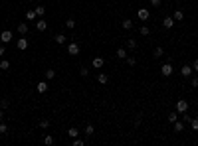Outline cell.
I'll list each match as a JSON object with an SVG mask.
<instances>
[{
    "mask_svg": "<svg viewBox=\"0 0 198 146\" xmlns=\"http://www.w3.org/2000/svg\"><path fill=\"white\" fill-rule=\"evenodd\" d=\"M8 105H10L8 101H0V109H8Z\"/></svg>",
    "mask_w": 198,
    "mask_h": 146,
    "instance_id": "36",
    "label": "cell"
},
{
    "mask_svg": "<svg viewBox=\"0 0 198 146\" xmlns=\"http://www.w3.org/2000/svg\"><path fill=\"white\" fill-rule=\"evenodd\" d=\"M68 53H70V55H77L79 53V45L77 43H70V45H68Z\"/></svg>",
    "mask_w": 198,
    "mask_h": 146,
    "instance_id": "7",
    "label": "cell"
},
{
    "mask_svg": "<svg viewBox=\"0 0 198 146\" xmlns=\"http://www.w3.org/2000/svg\"><path fill=\"white\" fill-rule=\"evenodd\" d=\"M162 53H164V51H162V47H155V53H153V55H155V57H160Z\"/></svg>",
    "mask_w": 198,
    "mask_h": 146,
    "instance_id": "27",
    "label": "cell"
},
{
    "mask_svg": "<svg viewBox=\"0 0 198 146\" xmlns=\"http://www.w3.org/2000/svg\"><path fill=\"white\" fill-rule=\"evenodd\" d=\"M6 132H8V126L4 122H0V134H6Z\"/></svg>",
    "mask_w": 198,
    "mask_h": 146,
    "instance_id": "33",
    "label": "cell"
},
{
    "mask_svg": "<svg viewBox=\"0 0 198 146\" xmlns=\"http://www.w3.org/2000/svg\"><path fill=\"white\" fill-rule=\"evenodd\" d=\"M87 73H89V71H87V69H85V67H81V69H79V75H81V77H85V75H87Z\"/></svg>",
    "mask_w": 198,
    "mask_h": 146,
    "instance_id": "37",
    "label": "cell"
},
{
    "mask_svg": "<svg viewBox=\"0 0 198 146\" xmlns=\"http://www.w3.org/2000/svg\"><path fill=\"white\" fill-rule=\"evenodd\" d=\"M127 47H129V49H135V47H137V41H135V39H127Z\"/></svg>",
    "mask_w": 198,
    "mask_h": 146,
    "instance_id": "20",
    "label": "cell"
},
{
    "mask_svg": "<svg viewBox=\"0 0 198 146\" xmlns=\"http://www.w3.org/2000/svg\"><path fill=\"white\" fill-rule=\"evenodd\" d=\"M186 110H188V103L186 101H176V112H182L184 114Z\"/></svg>",
    "mask_w": 198,
    "mask_h": 146,
    "instance_id": "2",
    "label": "cell"
},
{
    "mask_svg": "<svg viewBox=\"0 0 198 146\" xmlns=\"http://www.w3.org/2000/svg\"><path fill=\"white\" fill-rule=\"evenodd\" d=\"M127 63H129V65L133 67V65H137V59H135V57H129V55H127Z\"/></svg>",
    "mask_w": 198,
    "mask_h": 146,
    "instance_id": "31",
    "label": "cell"
},
{
    "mask_svg": "<svg viewBox=\"0 0 198 146\" xmlns=\"http://www.w3.org/2000/svg\"><path fill=\"white\" fill-rule=\"evenodd\" d=\"M137 16H139V20H143V22H145V20H149V16H151V14H149V10H147V8H141V10L137 12Z\"/></svg>",
    "mask_w": 198,
    "mask_h": 146,
    "instance_id": "5",
    "label": "cell"
},
{
    "mask_svg": "<svg viewBox=\"0 0 198 146\" xmlns=\"http://www.w3.org/2000/svg\"><path fill=\"white\" fill-rule=\"evenodd\" d=\"M26 20H36V10H28L26 12Z\"/></svg>",
    "mask_w": 198,
    "mask_h": 146,
    "instance_id": "17",
    "label": "cell"
},
{
    "mask_svg": "<svg viewBox=\"0 0 198 146\" xmlns=\"http://www.w3.org/2000/svg\"><path fill=\"white\" fill-rule=\"evenodd\" d=\"M139 32H141V34H143V36H149V34H151V30H149V28H147V26H143V28H141V30H139Z\"/></svg>",
    "mask_w": 198,
    "mask_h": 146,
    "instance_id": "30",
    "label": "cell"
},
{
    "mask_svg": "<svg viewBox=\"0 0 198 146\" xmlns=\"http://www.w3.org/2000/svg\"><path fill=\"white\" fill-rule=\"evenodd\" d=\"M44 12H46L44 6H36V16H44Z\"/></svg>",
    "mask_w": 198,
    "mask_h": 146,
    "instance_id": "24",
    "label": "cell"
},
{
    "mask_svg": "<svg viewBox=\"0 0 198 146\" xmlns=\"http://www.w3.org/2000/svg\"><path fill=\"white\" fill-rule=\"evenodd\" d=\"M117 57L119 59H127V49L125 47H119L117 49Z\"/></svg>",
    "mask_w": 198,
    "mask_h": 146,
    "instance_id": "15",
    "label": "cell"
},
{
    "mask_svg": "<svg viewBox=\"0 0 198 146\" xmlns=\"http://www.w3.org/2000/svg\"><path fill=\"white\" fill-rule=\"evenodd\" d=\"M91 65H93L95 69H101V67L105 65V59H103V57H93V61H91Z\"/></svg>",
    "mask_w": 198,
    "mask_h": 146,
    "instance_id": "3",
    "label": "cell"
},
{
    "mask_svg": "<svg viewBox=\"0 0 198 146\" xmlns=\"http://www.w3.org/2000/svg\"><path fill=\"white\" fill-rule=\"evenodd\" d=\"M180 73H182L184 77H190V75H192V65H182Z\"/></svg>",
    "mask_w": 198,
    "mask_h": 146,
    "instance_id": "11",
    "label": "cell"
},
{
    "mask_svg": "<svg viewBox=\"0 0 198 146\" xmlns=\"http://www.w3.org/2000/svg\"><path fill=\"white\" fill-rule=\"evenodd\" d=\"M46 28H48V22L46 20H38L36 22V30L38 32H46Z\"/></svg>",
    "mask_w": 198,
    "mask_h": 146,
    "instance_id": "8",
    "label": "cell"
},
{
    "mask_svg": "<svg viewBox=\"0 0 198 146\" xmlns=\"http://www.w3.org/2000/svg\"><path fill=\"white\" fill-rule=\"evenodd\" d=\"M168 120H170V122H176V120H178V112H170V114H168Z\"/></svg>",
    "mask_w": 198,
    "mask_h": 146,
    "instance_id": "21",
    "label": "cell"
},
{
    "mask_svg": "<svg viewBox=\"0 0 198 146\" xmlns=\"http://www.w3.org/2000/svg\"><path fill=\"white\" fill-rule=\"evenodd\" d=\"M107 81H109V77H107L105 73H99V75H97V83H101V85H105Z\"/></svg>",
    "mask_w": 198,
    "mask_h": 146,
    "instance_id": "14",
    "label": "cell"
},
{
    "mask_svg": "<svg viewBox=\"0 0 198 146\" xmlns=\"http://www.w3.org/2000/svg\"><path fill=\"white\" fill-rule=\"evenodd\" d=\"M121 26H123L125 30H131V28H133V22H131V20H123V24H121Z\"/></svg>",
    "mask_w": 198,
    "mask_h": 146,
    "instance_id": "19",
    "label": "cell"
},
{
    "mask_svg": "<svg viewBox=\"0 0 198 146\" xmlns=\"http://www.w3.org/2000/svg\"><path fill=\"white\" fill-rule=\"evenodd\" d=\"M192 87H198V77H194V79H192Z\"/></svg>",
    "mask_w": 198,
    "mask_h": 146,
    "instance_id": "39",
    "label": "cell"
},
{
    "mask_svg": "<svg viewBox=\"0 0 198 146\" xmlns=\"http://www.w3.org/2000/svg\"><path fill=\"white\" fill-rule=\"evenodd\" d=\"M182 130H184V124L176 120V122H174V132H182Z\"/></svg>",
    "mask_w": 198,
    "mask_h": 146,
    "instance_id": "18",
    "label": "cell"
},
{
    "mask_svg": "<svg viewBox=\"0 0 198 146\" xmlns=\"http://www.w3.org/2000/svg\"><path fill=\"white\" fill-rule=\"evenodd\" d=\"M4 53H6V51H4V45H0V57H2Z\"/></svg>",
    "mask_w": 198,
    "mask_h": 146,
    "instance_id": "40",
    "label": "cell"
},
{
    "mask_svg": "<svg viewBox=\"0 0 198 146\" xmlns=\"http://www.w3.org/2000/svg\"><path fill=\"white\" fill-rule=\"evenodd\" d=\"M56 41H58V43H66V36H64V34H58V36H56Z\"/></svg>",
    "mask_w": 198,
    "mask_h": 146,
    "instance_id": "25",
    "label": "cell"
},
{
    "mask_svg": "<svg viewBox=\"0 0 198 146\" xmlns=\"http://www.w3.org/2000/svg\"><path fill=\"white\" fill-rule=\"evenodd\" d=\"M18 32H20V36H26V34H28V24L20 22V24H18Z\"/></svg>",
    "mask_w": 198,
    "mask_h": 146,
    "instance_id": "12",
    "label": "cell"
},
{
    "mask_svg": "<svg viewBox=\"0 0 198 146\" xmlns=\"http://www.w3.org/2000/svg\"><path fill=\"white\" fill-rule=\"evenodd\" d=\"M0 39H2V43H10V41H12V32H10V30H4V32L0 34Z\"/></svg>",
    "mask_w": 198,
    "mask_h": 146,
    "instance_id": "1",
    "label": "cell"
},
{
    "mask_svg": "<svg viewBox=\"0 0 198 146\" xmlns=\"http://www.w3.org/2000/svg\"><path fill=\"white\" fill-rule=\"evenodd\" d=\"M151 4L153 6H160V0H151Z\"/></svg>",
    "mask_w": 198,
    "mask_h": 146,
    "instance_id": "38",
    "label": "cell"
},
{
    "mask_svg": "<svg viewBox=\"0 0 198 146\" xmlns=\"http://www.w3.org/2000/svg\"><path fill=\"white\" fill-rule=\"evenodd\" d=\"M194 71H198V57H196V61H194V67H192Z\"/></svg>",
    "mask_w": 198,
    "mask_h": 146,
    "instance_id": "41",
    "label": "cell"
},
{
    "mask_svg": "<svg viewBox=\"0 0 198 146\" xmlns=\"http://www.w3.org/2000/svg\"><path fill=\"white\" fill-rule=\"evenodd\" d=\"M162 26H164V28H172V26H174V18H172V16H166V18L162 20Z\"/></svg>",
    "mask_w": 198,
    "mask_h": 146,
    "instance_id": "10",
    "label": "cell"
},
{
    "mask_svg": "<svg viewBox=\"0 0 198 146\" xmlns=\"http://www.w3.org/2000/svg\"><path fill=\"white\" fill-rule=\"evenodd\" d=\"M8 67H10V61L8 59H2L0 61V69H8Z\"/></svg>",
    "mask_w": 198,
    "mask_h": 146,
    "instance_id": "23",
    "label": "cell"
},
{
    "mask_svg": "<svg viewBox=\"0 0 198 146\" xmlns=\"http://www.w3.org/2000/svg\"><path fill=\"white\" fill-rule=\"evenodd\" d=\"M44 142H46V144H54V136H50V134H48V136L44 138Z\"/></svg>",
    "mask_w": 198,
    "mask_h": 146,
    "instance_id": "34",
    "label": "cell"
},
{
    "mask_svg": "<svg viewBox=\"0 0 198 146\" xmlns=\"http://www.w3.org/2000/svg\"><path fill=\"white\" fill-rule=\"evenodd\" d=\"M74 146H83V140H81V138H77V136H75V140H74Z\"/></svg>",
    "mask_w": 198,
    "mask_h": 146,
    "instance_id": "35",
    "label": "cell"
},
{
    "mask_svg": "<svg viewBox=\"0 0 198 146\" xmlns=\"http://www.w3.org/2000/svg\"><path fill=\"white\" fill-rule=\"evenodd\" d=\"M93 132H95V130H93V124H87V126H85V134H87V136H91Z\"/></svg>",
    "mask_w": 198,
    "mask_h": 146,
    "instance_id": "22",
    "label": "cell"
},
{
    "mask_svg": "<svg viewBox=\"0 0 198 146\" xmlns=\"http://www.w3.org/2000/svg\"><path fill=\"white\" fill-rule=\"evenodd\" d=\"M66 26H68L70 30H72V28H75V20H74V18H70V20L66 22Z\"/></svg>",
    "mask_w": 198,
    "mask_h": 146,
    "instance_id": "26",
    "label": "cell"
},
{
    "mask_svg": "<svg viewBox=\"0 0 198 146\" xmlns=\"http://www.w3.org/2000/svg\"><path fill=\"white\" fill-rule=\"evenodd\" d=\"M36 89H38V93H46L48 91V83L46 81H40L38 85H36Z\"/></svg>",
    "mask_w": 198,
    "mask_h": 146,
    "instance_id": "13",
    "label": "cell"
},
{
    "mask_svg": "<svg viewBox=\"0 0 198 146\" xmlns=\"http://www.w3.org/2000/svg\"><path fill=\"white\" fill-rule=\"evenodd\" d=\"M16 47H18L20 51H24V49L28 47V39H26V37H20V39L16 41Z\"/></svg>",
    "mask_w": 198,
    "mask_h": 146,
    "instance_id": "6",
    "label": "cell"
},
{
    "mask_svg": "<svg viewBox=\"0 0 198 146\" xmlns=\"http://www.w3.org/2000/svg\"><path fill=\"white\" fill-rule=\"evenodd\" d=\"M172 18H174V22H182V20H184V12H182V10H174Z\"/></svg>",
    "mask_w": 198,
    "mask_h": 146,
    "instance_id": "9",
    "label": "cell"
},
{
    "mask_svg": "<svg viewBox=\"0 0 198 146\" xmlns=\"http://www.w3.org/2000/svg\"><path fill=\"white\" fill-rule=\"evenodd\" d=\"M160 71H162V75H164V77H168V75H172V71H174V69H172V65H170V63H164V65L160 67Z\"/></svg>",
    "mask_w": 198,
    "mask_h": 146,
    "instance_id": "4",
    "label": "cell"
},
{
    "mask_svg": "<svg viewBox=\"0 0 198 146\" xmlns=\"http://www.w3.org/2000/svg\"><path fill=\"white\" fill-rule=\"evenodd\" d=\"M77 134H79V130H77V128H75V126H72V128L68 130V136H72V138H75Z\"/></svg>",
    "mask_w": 198,
    "mask_h": 146,
    "instance_id": "16",
    "label": "cell"
},
{
    "mask_svg": "<svg viewBox=\"0 0 198 146\" xmlns=\"http://www.w3.org/2000/svg\"><path fill=\"white\" fill-rule=\"evenodd\" d=\"M40 126H42V128H48V126H50V120H48V118L40 120Z\"/></svg>",
    "mask_w": 198,
    "mask_h": 146,
    "instance_id": "32",
    "label": "cell"
},
{
    "mask_svg": "<svg viewBox=\"0 0 198 146\" xmlns=\"http://www.w3.org/2000/svg\"><path fill=\"white\" fill-rule=\"evenodd\" d=\"M46 77H48V79H54V77H56V71H54V69H48V71H46Z\"/></svg>",
    "mask_w": 198,
    "mask_h": 146,
    "instance_id": "28",
    "label": "cell"
},
{
    "mask_svg": "<svg viewBox=\"0 0 198 146\" xmlns=\"http://www.w3.org/2000/svg\"><path fill=\"white\" fill-rule=\"evenodd\" d=\"M190 126H192V130H198V118H192V120H190Z\"/></svg>",
    "mask_w": 198,
    "mask_h": 146,
    "instance_id": "29",
    "label": "cell"
}]
</instances>
